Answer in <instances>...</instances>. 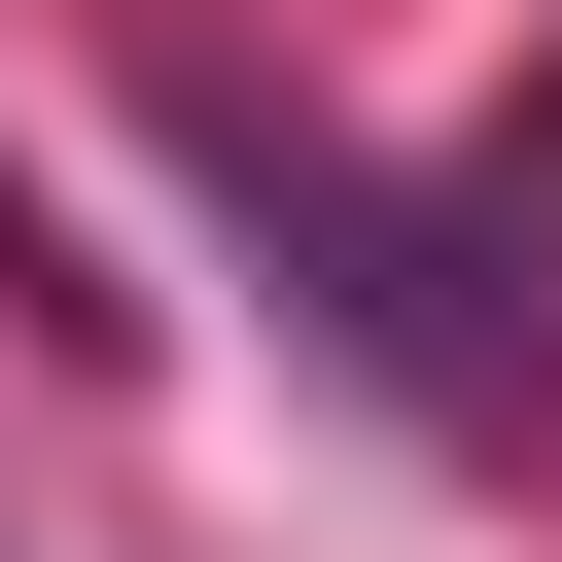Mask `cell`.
I'll list each match as a JSON object with an SVG mask.
<instances>
[{
	"label": "cell",
	"mask_w": 562,
	"mask_h": 562,
	"mask_svg": "<svg viewBox=\"0 0 562 562\" xmlns=\"http://www.w3.org/2000/svg\"><path fill=\"white\" fill-rule=\"evenodd\" d=\"M176 176L246 211V281H281V316H316V351H351L386 422L527 457V316H492V246H457V211H386V176H351L316 105H246V70H176Z\"/></svg>",
	"instance_id": "1"
}]
</instances>
